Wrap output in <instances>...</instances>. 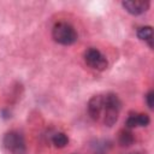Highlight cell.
<instances>
[{"label":"cell","mask_w":154,"mask_h":154,"mask_svg":"<svg viewBox=\"0 0 154 154\" xmlns=\"http://www.w3.org/2000/svg\"><path fill=\"white\" fill-rule=\"evenodd\" d=\"M122 109V101L114 93H108L103 95V109H102V118L103 124L106 126H113L118 120L119 113Z\"/></svg>","instance_id":"6da1fadb"},{"label":"cell","mask_w":154,"mask_h":154,"mask_svg":"<svg viewBox=\"0 0 154 154\" xmlns=\"http://www.w3.org/2000/svg\"><path fill=\"white\" fill-rule=\"evenodd\" d=\"M52 37L59 45L70 46L77 41L78 35L71 24H69L66 22H59V23L54 24V26L52 29Z\"/></svg>","instance_id":"7a4b0ae2"},{"label":"cell","mask_w":154,"mask_h":154,"mask_svg":"<svg viewBox=\"0 0 154 154\" xmlns=\"http://www.w3.org/2000/svg\"><path fill=\"white\" fill-rule=\"evenodd\" d=\"M4 147L11 154H26V144L23 135L18 131H8L2 138Z\"/></svg>","instance_id":"3957f363"},{"label":"cell","mask_w":154,"mask_h":154,"mask_svg":"<svg viewBox=\"0 0 154 154\" xmlns=\"http://www.w3.org/2000/svg\"><path fill=\"white\" fill-rule=\"evenodd\" d=\"M83 58H84V61L85 64L94 69V70H97V71H103L107 69L108 66V61L106 59V57L96 48L94 47H90L88 48L84 54H83Z\"/></svg>","instance_id":"277c9868"},{"label":"cell","mask_w":154,"mask_h":154,"mask_svg":"<svg viewBox=\"0 0 154 154\" xmlns=\"http://www.w3.org/2000/svg\"><path fill=\"white\" fill-rule=\"evenodd\" d=\"M122 6L132 16H138L148 11L150 2L148 0H126L122 2Z\"/></svg>","instance_id":"5b68a950"},{"label":"cell","mask_w":154,"mask_h":154,"mask_svg":"<svg viewBox=\"0 0 154 154\" xmlns=\"http://www.w3.org/2000/svg\"><path fill=\"white\" fill-rule=\"evenodd\" d=\"M103 109V95H94L88 101V114L93 120H99L101 118Z\"/></svg>","instance_id":"8992f818"},{"label":"cell","mask_w":154,"mask_h":154,"mask_svg":"<svg viewBox=\"0 0 154 154\" xmlns=\"http://www.w3.org/2000/svg\"><path fill=\"white\" fill-rule=\"evenodd\" d=\"M150 119L148 114L144 113H131L129 114L126 119V126L128 128H137V126H147L149 124Z\"/></svg>","instance_id":"52a82bcc"},{"label":"cell","mask_w":154,"mask_h":154,"mask_svg":"<svg viewBox=\"0 0 154 154\" xmlns=\"http://www.w3.org/2000/svg\"><path fill=\"white\" fill-rule=\"evenodd\" d=\"M137 36L140 40L146 41L149 46V48H153V28L150 25H144V26H140L137 29Z\"/></svg>","instance_id":"ba28073f"},{"label":"cell","mask_w":154,"mask_h":154,"mask_svg":"<svg viewBox=\"0 0 154 154\" xmlns=\"http://www.w3.org/2000/svg\"><path fill=\"white\" fill-rule=\"evenodd\" d=\"M135 141V137L132 135V132L130 130H123L120 131L119 134V138H118V142L122 147H129L134 143Z\"/></svg>","instance_id":"9c48e42d"},{"label":"cell","mask_w":154,"mask_h":154,"mask_svg":"<svg viewBox=\"0 0 154 154\" xmlns=\"http://www.w3.org/2000/svg\"><path fill=\"white\" fill-rule=\"evenodd\" d=\"M52 143L57 148H64L69 143V137L64 132H55L52 137Z\"/></svg>","instance_id":"30bf717a"},{"label":"cell","mask_w":154,"mask_h":154,"mask_svg":"<svg viewBox=\"0 0 154 154\" xmlns=\"http://www.w3.org/2000/svg\"><path fill=\"white\" fill-rule=\"evenodd\" d=\"M153 99H154V91L153 90H149L147 93V95H146V102H147V106H148L149 109H153V105H154Z\"/></svg>","instance_id":"8fae6325"},{"label":"cell","mask_w":154,"mask_h":154,"mask_svg":"<svg viewBox=\"0 0 154 154\" xmlns=\"http://www.w3.org/2000/svg\"><path fill=\"white\" fill-rule=\"evenodd\" d=\"M132 154H140V153H132Z\"/></svg>","instance_id":"7c38bea8"}]
</instances>
